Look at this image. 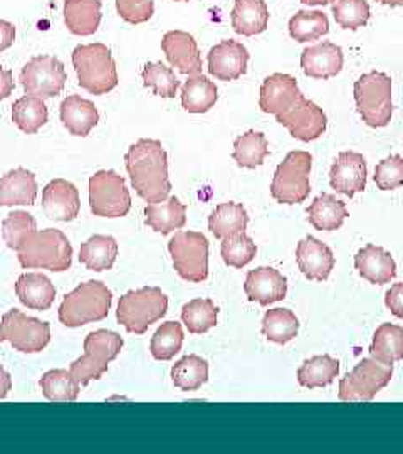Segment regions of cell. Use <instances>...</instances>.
<instances>
[{"instance_id":"cell-2","label":"cell","mask_w":403,"mask_h":454,"mask_svg":"<svg viewBox=\"0 0 403 454\" xmlns=\"http://www.w3.org/2000/svg\"><path fill=\"white\" fill-rule=\"evenodd\" d=\"M22 268L49 270L65 273L73 262V246L59 229H43L31 232L17 251Z\"/></svg>"},{"instance_id":"cell-15","label":"cell","mask_w":403,"mask_h":454,"mask_svg":"<svg viewBox=\"0 0 403 454\" xmlns=\"http://www.w3.org/2000/svg\"><path fill=\"white\" fill-rule=\"evenodd\" d=\"M249 51L244 44L227 39L209 51V73L221 82H236L247 73Z\"/></svg>"},{"instance_id":"cell-29","label":"cell","mask_w":403,"mask_h":454,"mask_svg":"<svg viewBox=\"0 0 403 454\" xmlns=\"http://www.w3.org/2000/svg\"><path fill=\"white\" fill-rule=\"evenodd\" d=\"M65 22L76 35H91L101 24V0H65Z\"/></svg>"},{"instance_id":"cell-35","label":"cell","mask_w":403,"mask_h":454,"mask_svg":"<svg viewBox=\"0 0 403 454\" xmlns=\"http://www.w3.org/2000/svg\"><path fill=\"white\" fill-rule=\"evenodd\" d=\"M370 356L391 365L403 360V326L393 324L380 325L373 335Z\"/></svg>"},{"instance_id":"cell-12","label":"cell","mask_w":403,"mask_h":454,"mask_svg":"<svg viewBox=\"0 0 403 454\" xmlns=\"http://www.w3.org/2000/svg\"><path fill=\"white\" fill-rule=\"evenodd\" d=\"M0 341H9L22 354H39L50 341V325L11 309L0 318Z\"/></svg>"},{"instance_id":"cell-4","label":"cell","mask_w":403,"mask_h":454,"mask_svg":"<svg viewBox=\"0 0 403 454\" xmlns=\"http://www.w3.org/2000/svg\"><path fill=\"white\" fill-rule=\"evenodd\" d=\"M73 66L81 88L91 95H106L118 86V71L112 51L101 43L74 49Z\"/></svg>"},{"instance_id":"cell-7","label":"cell","mask_w":403,"mask_h":454,"mask_svg":"<svg viewBox=\"0 0 403 454\" xmlns=\"http://www.w3.org/2000/svg\"><path fill=\"white\" fill-rule=\"evenodd\" d=\"M358 114L371 129H384L391 121V80L385 73L373 71L355 82Z\"/></svg>"},{"instance_id":"cell-22","label":"cell","mask_w":403,"mask_h":454,"mask_svg":"<svg viewBox=\"0 0 403 454\" xmlns=\"http://www.w3.org/2000/svg\"><path fill=\"white\" fill-rule=\"evenodd\" d=\"M301 67L306 76L314 80L335 78L343 67V51L333 43L309 46L301 54Z\"/></svg>"},{"instance_id":"cell-16","label":"cell","mask_w":403,"mask_h":454,"mask_svg":"<svg viewBox=\"0 0 403 454\" xmlns=\"http://www.w3.org/2000/svg\"><path fill=\"white\" fill-rule=\"evenodd\" d=\"M329 184L338 194L353 197L367 187V160L358 152H341L329 172Z\"/></svg>"},{"instance_id":"cell-32","label":"cell","mask_w":403,"mask_h":454,"mask_svg":"<svg viewBox=\"0 0 403 454\" xmlns=\"http://www.w3.org/2000/svg\"><path fill=\"white\" fill-rule=\"evenodd\" d=\"M182 106L189 114H207L217 103L219 91L215 82H210L204 74L190 76L182 86Z\"/></svg>"},{"instance_id":"cell-49","label":"cell","mask_w":403,"mask_h":454,"mask_svg":"<svg viewBox=\"0 0 403 454\" xmlns=\"http://www.w3.org/2000/svg\"><path fill=\"white\" fill-rule=\"evenodd\" d=\"M116 11L128 24H143L155 14L153 0H116Z\"/></svg>"},{"instance_id":"cell-52","label":"cell","mask_w":403,"mask_h":454,"mask_svg":"<svg viewBox=\"0 0 403 454\" xmlns=\"http://www.w3.org/2000/svg\"><path fill=\"white\" fill-rule=\"evenodd\" d=\"M14 88H16V82L12 78V73L9 69L0 67V101L11 97Z\"/></svg>"},{"instance_id":"cell-41","label":"cell","mask_w":403,"mask_h":454,"mask_svg":"<svg viewBox=\"0 0 403 454\" xmlns=\"http://www.w3.org/2000/svg\"><path fill=\"white\" fill-rule=\"evenodd\" d=\"M217 317L219 309L209 298H195L182 309V322L194 335H202L212 330L217 325Z\"/></svg>"},{"instance_id":"cell-39","label":"cell","mask_w":403,"mask_h":454,"mask_svg":"<svg viewBox=\"0 0 403 454\" xmlns=\"http://www.w3.org/2000/svg\"><path fill=\"white\" fill-rule=\"evenodd\" d=\"M39 386L44 397L54 403H74L80 395V382L73 377L71 371L65 369L44 373L39 380Z\"/></svg>"},{"instance_id":"cell-1","label":"cell","mask_w":403,"mask_h":454,"mask_svg":"<svg viewBox=\"0 0 403 454\" xmlns=\"http://www.w3.org/2000/svg\"><path fill=\"white\" fill-rule=\"evenodd\" d=\"M125 162L133 189L148 204H157L168 197L172 184L168 179V157L161 142L138 140L129 146Z\"/></svg>"},{"instance_id":"cell-43","label":"cell","mask_w":403,"mask_h":454,"mask_svg":"<svg viewBox=\"0 0 403 454\" xmlns=\"http://www.w3.org/2000/svg\"><path fill=\"white\" fill-rule=\"evenodd\" d=\"M183 345V330L177 322H165L159 326L150 341V352L153 358L168 362L177 356Z\"/></svg>"},{"instance_id":"cell-10","label":"cell","mask_w":403,"mask_h":454,"mask_svg":"<svg viewBox=\"0 0 403 454\" xmlns=\"http://www.w3.org/2000/svg\"><path fill=\"white\" fill-rule=\"evenodd\" d=\"M393 375V365L376 358H363L352 372L339 380V401L368 403L385 389Z\"/></svg>"},{"instance_id":"cell-5","label":"cell","mask_w":403,"mask_h":454,"mask_svg":"<svg viewBox=\"0 0 403 454\" xmlns=\"http://www.w3.org/2000/svg\"><path fill=\"white\" fill-rule=\"evenodd\" d=\"M168 296L157 286L128 292L120 298L116 318L128 333L143 335L153 324L167 315Z\"/></svg>"},{"instance_id":"cell-40","label":"cell","mask_w":403,"mask_h":454,"mask_svg":"<svg viewBox=\"0 0 403 454\" xmlns=\"http://www.w3.org/2000/svg\"><path fill=\"white\" fill-rule=\"evenodd\" d=\"M269 155V144L264 133L260 131H247L239 137L234 144L232 157L244 168L260 167L266 157Z\"/></svg>"},{"instance_id":"cell-26","label":"cell","mask_w":403,"mask_h":454,"mask_svg":"<svg viewBox=\"0 0 403 454\" xmlns=\"http://www.w3.org/2000/svg\"><path fill=\"white\" fill-rule=\"evenodd\" d=\"M17 298L27 309L46 311L54 305L56 288L48 276L26 273L19 276L16 283Z\"/></svg>"},{"instance_id":"cell-53","label":"cell","mask_w":403,"mask_h":454,"mask_svg":"<svg viewBox=\"0 0 403 454\" xmlns=\"http://www.w3.org/2000/svg\"><path fill=\"white\" fill-rule=\"evenodd\" d=\"M12 389V379L9 372L0 365V399H5Z\"/></svg>"},{"instance_id":"cell-27","label":"cell","mask_w":403,"mask_h":454,"mask_svg":"<svg viewBox=\"0 0 403 454\" xmlns=\"http://www.w3.org/2000/svg\"><path fill=\"white\" fill-rule=\"evenodd\" d=\"M146 226L155 232L170 234L175 229L187 224V206L182 204L177 197H167L157 204H148L145 209Z\"/></svg>"},{"instance_id":"cell-55","label":"cell","mask_w":403,"mask_h":454,"mask_svg":"<svg viewBox=\"0 0 403 454\" xmlns=\"http://www.w3.org/2000/svg\"><path fill=\"white\" fill-rule=\"evenodd\" d=\"M376 2L385 4V5H390V7H400V5H403V0H376Z\"/></svg>"},{"instance_id":"cell-3","label":"cell","mask_w":403,"mask_h":454,"mask_svg":"<svg viewBox=\"0 0 403 454\" xmlns=\"http://www.w3.org/2000/svg\"><path fill=\"white\" fill-rule=\"evenodd\" d=\"M113 293L103 281L81 283L74 292L66 294L59 307V322L67 328L101 322L112 309Z\"/></svg>"},{"instance_id":"cell-18","label":"cell","mask_w":403,"mask_h":454,"mask_svg":"<svg viewBox=\"0 0 403 454\" xmlns=\"http://www.w3.org/2000/svg\"><path fill=\"white\" fill-rule=\"evenodd\" d=\"M43 209L52 221H74L80 215V191L67 180H52L43 189Z\"/></svg>"},{"instance_id":"cell-19","label":"cell","mask_w":403,"mask_h":454,"mask_svg":"<svg viewBox=\"0 0 403 454\" xmlns=\"http://www.w3.org/2000/svg\"><path fill=\"white\" fill-rule=\"evenodd\" d=\"M161 49L168 63L182 74L195 76L202 73V56L192 34L170 31L163 35Z\"/></svg>"},{"instance_id":"cell-48","label":"cell","mask_w":403,"mask_h":454,"mask_svg":"<svg viewBox=\"0 0 403 454\" xmlns=\"http://www.w3.org/2000/svg\"><path fill=\"white\" fill-rule=\"evenodd\" d=\"M373 180L380 191H395L403 185V159L390 155L376 165Z\"/></svg>"},{"instance_id":"cell-51","label":"cell","mask_w":403,"mask_h":454,"mask_svg":"<svg viewBox=\"0 0 403 454\" xmlns=\"http://www.w3.org/2000/svg\"><path fill=\"white\" fill-rule=\"evenodd\" d=\"M14 41H16V27L11 22L0 19V52L11 48Z\"/></svg>"},{"instance_id":"cell-34","label":"cell","mask_w":403,"mask_h":454,"mask_svg":"<svg viewBox=\"0 0 403 454\" xmlns=\"http://www.w3.org/2000/svg\"><path fill=\"white\" fill-rule=\"evenodd\" d=\"M339 373V362L331 356H314L298 369V382L306 389L329 386Z\"/></svg>"},{"instance_id":"cell-28","label":"cell","mask_w":403,"mask_h":454,"mask_svg":"<svg viewBox=\"0 0 403 454\" xmlns=\"http://www.w3.org/2000/svg\"><path fill=\"white\" fill-rule=\"evenodd\" d=\"M269 24V9L264 0H236L232 11L234 31L245 37L264 33Z\"/></svg>"},{"instance_id":"cell-25","label":"cell","mask_w":403,"mask_h":454,"mask_svg":"<svg viewBox=\"0 0 403 454\" xmlns=\"http://www.w3.org/2000/svg\"><path fill=\"white\" fill-rule=\"evenodd\" d=\"M61 121L74 137H88L99 121V114L93 101L78 95H69L61 103Z\"/></svg>"},{"instance_id":"cell-36","label":"cell","mask_w":403,"mask_h":454,"mask_svg":"<svg viewBox=\"0 0 403 454\" xmlns=\"http://www.w3.org/2000/svg\"><path fill=\"white\" fill-rule=\"evenodd\" d=\"M49 112L43 98H19L12 106V121L17 129L27 135H34L48 123Z\"/></svg>"},{"instance_id":"cell-56","label":"cell","mask_w":403,"mask_h":454,"mask_svg":"<svg viewBox=\"0 0 403 454\" xmlns=\"http://www.w3.org/2000/svg\"><path fill=\"white\" fill-rule=\"evenodd\" d=\"M177 2H182V0H177Z\"/></svg>"},{"instance_id":"cell-13","label":"cell","mask_w":403,"mask_h":454,"mask_svg":"<svg viewBox=\"0 0 403 454\" xmlns=\"http://www.w3.org/2000/svg\"><path fill=\"white\" fill-rule=\"evenodd\" d=\"M66 82L65 65L54 56H35L20 71V84L31 97H58L63 93Z\"/></svg>"},{"instance_id":"cell-54","label":"cell","mask_w":403,"mask_h":454,"mask_svg":"<svg viewBox=\"0 0 403 454\" xmlns=\"http://www.w3.org/2000/svg\"><path fill=\"white\" fill-rule=\"evenodd\" d=\"M301 2L306 4V5H328V4H331L335 0H301Z\"/></svg>"},{"instance_id":"cell-33","label":"cell","mask_w":403,"mask_h":454,"mask_svg":"<svg viewBox=\"0 0 403 454\" xmlns=\"http://www.w3.org/2000/svg\"><path fill=\"white\" fill-rule=\"evenodd\" d=\"M249 224V214L245 207L237 202H224L210 214V232L217 239H226L237 232H244Z\"/></svg>"},{"instance_id":"cell-21","label":"cell","mask_w":403,"mask_h":454,"mask_svg":"<svg viewBox=\"0 0 403 454\" xmlns=\"http://www.w3.org/2000/svg\"><path fill=\"white\" fill-rule=\"evenodd\" d=\"M301 90L298 86L296 78L290 74L275 73L273 76L266 78L260 86L259 97V108L264 114H279L291 108L299 98Z\"/></svg>"},{"instance_id":"cell-11","label":"cell","mask_w":403,"mask_h":454,"mask_svg":"<svg viewBox=\"0 0 403 454\" xmlns=\"http://www.w3.org/2000/svg\"><path fill=\"white\" fill-rule=\"evenodd\" d=\"M89 206L97 217H125L131 209L127 182L114 170H99L89 179Z\"/></svg>"},{"instance_id":"cell-37","label":"cell","mask_w":403,"mask_h":454,"mask_svg":"<svg viewBox=\"0 0 403 454\" xmlns=\"http://www.w3.org/2000/svg\"><path fill=\"white\" fill-rule=\"evenodd\" d=\"M299 332L298 317L288 309H267L262 318L264 337L277 345H286L296 339Z\"/></svg>"},{"instance_id":"cell-30","label":"cell","mask_w":403,"mask_h":454,"mask_svg":"<svg viewBox=\"0 0 403 454\" xmlns=\"http://www.w3.org/2000/svg\"><path fill=\"white\" fill-rule=\"evenodd\" d=\"M348 215L346 204L331 194L316 197L307 207L309 224L318 231H338Z\"/></svg>"},{"instance_id":"cell-47","label":"cell","mask_w":403,"mask_h":454,"mask_svg":"<svg viewBox=\"0 0 403 454\" xmlns=\"http://www.w3.org/2000/svg\"><path fill=\"white\" fill-rule=\"evenodd\" d=\"M333 16L339 27L356 31L370 20V5L367 0H335Z\"/></svg>"},{"instance_id":"cell-38","label":"cell","mask_w":403,"mask_h":454,"mask_svg":"<svg viewBox=\"0 0 403 454\" xmlns=\"http://www.w3.org/2000/svg\"><path fill=\"white\" fill-rule=\"evenodd\" d=\"M172 380L183 392L198 390L209 380V362L198 356L180 358L172 367Z\"/></svg>"},{"instance_id":"cell-50","label":"cell","mask_w":403,"mask_h":454,"mask_svg":"<svg viewBox=\"0 0 403 454\" xmlns=\"http://www.w3.org/2000/svg\"><path fill=\"white\" fill-rule=\"evenodd\" d=\"M385 305L391 311L393 317L403 320V283H395L387 294H385Z\"/></svg>"},{"instance_id":"cell-6","label":"cell","mask_w":403,"mask_h":454,"mask_svg":"<svg viewBox=\"0 0 403 454\" xmlns=\"http://www.w3.org/2000/svg\"><path fill=\"white\" fill-rule=\"evenodd\" d=\"M125 341L120 333L112 330H97L84 339V356L74 360L69 367L73 377L81 386L101 379L108 372L110 364L121 352Z\"/></svg>"},{"instance_id":"cell-23","label":"cell","mask_w":403,"mask_h":454,"mask_svg":"<svg viewBox=\"0 0 403 454\" xmlns=\"http://www.w3.org/2000/svg\"><path fill=\"white\" fill-rule=\"evenodd\" d=\"M355 268L360 276L373 285H387L397 276V264L382 246L367 244L355 256Z\"/></svg>"},{"instance_id":"cell-17","label":"cell","mask_w":403,"mask_h":454,"mask_svg":"<svg viewBox=\"0 0 403 454\" xmlns=\"http://www.w3.org/2000/svg\"><path fill=\"white\" fill-rule=\"evenodd\" d=\"M244 292L249 301H256L262 307H269L281 301L288 294V279L271 266H259L249 271L244 283Z\"/></svg>"},{"instance_id":"cell-46","label":"cell","mask_w":403,"mask_h":454,"mask_svg":"<svg viewBox=\"0 0 403 454\" xmlns=\"http://www.w3.org/2000/svg\"><path fill=\"white\" fill-rule=\"evenodd\" d=\"M142 78L146 88H150L157 97L175 98L180 88L175 73L163 63H148L143 67Z\"/></svg>"},{"instance_id":"cell-44","label":"cell","mask_w":403,"mask_h":454,"mask_svg":"<svg viewBox=\"0 0 403 454\" xmlns=\"http://www.w3.org/2000/svg\"><path fill=\"white\" fill-rule=\"evenodd\" d=\"M258 254V246L244 232H237L222 239L221 244V256L230 268L241 270L247 266Z\"/></svg>"},{"instance_id":"cell-8","label":"cell","mask_w":403,"mask_h":454,"mask_svg":"<svg viewBox=\"0 0 403 454\" xmlns=\"http://www.w3.org/2000/svg\"><path fill=\"white\" fill-rule=\"evenodd\" d=\"M168 251L182 279L202 283L209 278V239L202 232L178 231L168 243Z\"/></svg>"},{"instance_id":"cell-20","label":"cell","mask_w":403,"mask_h":454,"mask_svg":"<svg viewBox=\"0 0 403 454\" xmlns=\"http://www.w3.org/2000/svg\"><path fill=\"white\" fill-rule=\"evenodd\" d=\"M296 261L301 273L309 281H326L335 270V254L329 246L320 239L307 236L301 239L296 247Z\"/></svg>"},{"instance_id":"cell-24","label":"cell","mask_w":403,"mask_h":454,"mask_svg":"<svg viewBox=\"0 0 403 454\" xmlns=\"http://www.w3.org/2000/svg\"><path fill=\"white\" fill-rule=\"evenodd\" d=\"M37 180L33 172L19 167L0 179V206H33L37 197Z\"/></svg>"},{"instance_id":"cell-31","label":"cell","mask_w":403,"mask_h":454,"mask_svg":"<svg viewBox=\"0 0 403 454\" xmlns=\"http://www.w3.org/2000/svg\"><path fill=\"white\" fill-rule=\"evenodd\" d=\"M118 258V243L113 236H91L81 244L80 261L89 271H108Z\"/></svg>"},{"instance_id":"cell-9","label":"cell","mask_w":403,"mask_h":454,"mask_svg":"<svg viewBox=\"0 0 403 454\" xmlns=\"http://www.w3.org/2000/svg\"><path fill=\"white\" fill-rule=\"evenodd\" d=\"M313 157L309 152L294 150L290 152L284 162L275 170L271 184V195L281 204H301L311 192L309 174H311Z\"/></svg>"},{"instance_id":"cell-14","label":"cell","mask_w":403,"mask_h":454,"mask_svg":"<svg viewBox=\"0 0 403 454\" xmlns=\"http://www.w3.org/2000/svg\"><path fill=\"white\" fill-rule=\"evenodd\" d=\"M275 120L301 142L318 140L328 127L326 114L318 105L306 99L305 95H301L286 112L275 114Z\"/></svg>"},{"instance_id":"cell-45","label":"cell","mask_w":403,"mask_h":454,"mask_svg":"<svg viewBox=\"0 0 403 454\" xmlns=\"http://www.w3.org/2000/svg\"><path fill=\"white\" fill-rule=\"evenodd\" d=\"M34 231H37V223L29 212H11L2 221V238L5 244L16 253L22 243L26 241V238Z\"/></svg>"},{"instance_id":"cell-42","label":"cell","mask_w":403,"mask_h":454,"mask_svg":"<svg viewBox=\"0 0 403 454\" xmlns=\"http://www.w3.org/2000/svg\"><path fill=\"white\" fill-rule=\"evenodd\" d=\"M328 33H329V20L326 14H322L320 11H299L296 16L291 17V37L298 43L318 41Z\"/></svg>"}]
</instances>
